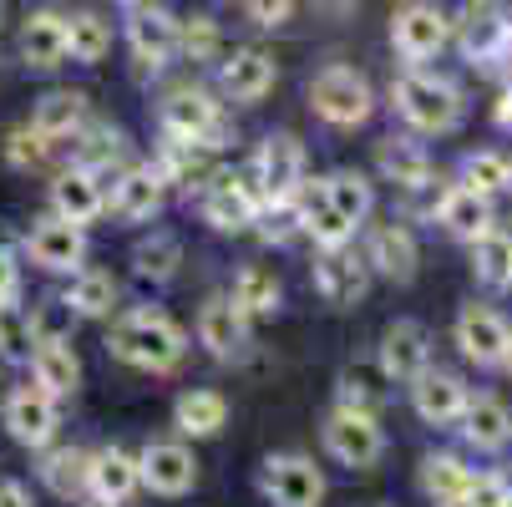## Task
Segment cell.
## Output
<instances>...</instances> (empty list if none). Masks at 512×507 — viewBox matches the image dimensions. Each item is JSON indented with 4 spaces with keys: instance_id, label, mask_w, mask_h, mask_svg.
I'll return each mask as SVG.
<instances>
[{
    "instance_id": "18",
    "label": "cell",
    "mask_w": 512,
    "mask_h": 507,
    "mask_svg": "<svg viewBox=\"0 0 512 507\" xmlns=\"http://www.w3.org/2000/svg\"><path fill=\"white\" fill-rule=\"evenodd\" d=\"M274 82H279V66H274V56L264 46H239L224 66H218V87H224V97L244 102V107L264 102L274 92Z\"/></svg>"
},
{
    "instance_id": "35",
    "label": "cell",
    "mask_w": 512,
    "mask_h": 507,
    "mask_svg": "<svg viewBox=\"0 0 512 507\" xmlns=\"http://www.w3.org/2000/svg\"><path fill=\"white\" fill-rule=\"evenodd\" d=\"M472 482H477V472L462 457H452V452H431L421 462V492L431 502H467Z\"/></svg>"
},
{
    "instance_id": "59",
    "label": "cell",
    "mask_w": 512,
    "mask_h": 507,
    "mask_svg": "<svg viewBox=\"0 0 512 507\" xmlns=\"http://www.w3.org/2000/svg\"><path fill=\"white\" fill-rule=\"evenodd\" d=\"M507 371H512V345H507Z\"/></svg>"
},
{
    "instance_id": "30",
    "label": "cell",
    "mask_w": 512,
    "mask_h": 507,
    "mask_svg": "<svg viewBox=\"0 0 512 507\" xmlns=\"http://www.w3.org/2000/svg\"><path fill=\"white\" fill-rule=\"evenodd\" d=\"M36 472H41L46 492L61 497V502L92 492V452H82V447H51Z\"/></svg>"
},
{
    "instance_id": "8",
    "label": "cell",
    "mask_w": 512,
    "mask_h": 507,
    "mask_svg": "<svg viewBox=\"0 0 512 507\" xmlns=\"http://www.w3.org/2000/svg\"><path fill=\"white\" fill-rule=\"evenodd\" d=\"M259 487L269 497V507H320L325 502V472L315 467V457L305 452H279L264 462L259 472Z\"/></svg>"
},
{
    "instance_id": "22",
    "label": "cell",
    "mask_w": 512,
    "mask_h": 507,
    "mask_svg": "<svg viewBox=\"0 0 512 507\" xmlns=\"http://www.w3.org/2000/svg\"><path fill=\"white\" fill-rule=\"evenodd\" d=\"M66 56H71V16H61L51 6L31 11L21 26V61L31 71H56Z\"/></svg>"
},
{
    "instance_id": "36",
    "label": "cell",
    "mask_w": 512,
    "mask_h": 507,
    "mask_svg": "<svg viewBox=\"0 0 512 507\" xmlns=\"http://www.w3.org/2000/svg\"><path fill=\"white\" fill-rule=\"evenodd\" d=\"M320 193L335 203V213H340V219L345 224H365V219H371V208H376V188L371 183H365L355 168H335L325 183H320Z\"/></svg>"
},
{
    "instance_id": "50",
    "label": "cell",
    "mask_w": 512,
    "mask_h": 507,
    "mask_svg": "<svg viewBox=\"0 0 512 507\" xmlns=\"http://www.w3.org/2000/svg\"><path fill=\"white\" fill-rule=\"evenodd\" d=\"M467 507H512V482L502 472H477V482L467 492Z\"/></svg>"
},
{
    "instance_id": "7",
    "label": "cell",
    "mask_w": 512,
    "mask_h": 507,
    "mask_svg": "<svg viewBox=\"0 0 512 507\" xmlns=\"http://www.w3.org/2000/svg\"><path fill=\"white\" fill-rule=\"evenodd\" d=\"M259 178H244V173H218L208 188H203V224L218 229V234H244L259 224L264 213V188H254Z\"/></svg>"
},
{
    "instance_id": "29",
    "label": "cell",
    "mask_w": 512,
    "mask_h": 507,
    "mask_svg": "<svg viewBox=\"0 0 512 507\" xmlns=\"http://www.w3.org/2000/svg\"><path fill=\"white\" fill-rule=\"evenodd\" d=\"M173 426H178V437L208 442V437H218V431L229 426V401L218 391H183L173 401Z\"/></svg>"
},
{
    "instance_id": "55",
    "label": "cell",
    "mask_w": 512,
    "mask_h": 507,
    "mask_svg": "<svg viewBox=\"0 0 512 507\" xmlns=\"http://www.w3.org/2000/svg\"><path fill=\"white\" fill-rule=\"evenodd\" d=\"M431 507H467V502H431Z\"/></svg>"
},
{
    "instance_id": "2",
    "label": "cell",
    "mask_w": 512,
    "mask_h": 507,
    "mask_svg": "<svg viewBox=\"0 0 512 507\" xmlns=\"http://www.w3.org/2000/svg\"><path fill=\"white\" fill-rule=\"evenodd\" d=\"M391 102H396L401 122L411 132H426V137L431 132H452L462 122V92H457V82L436 77V71H426V66L401 71L396 87H391Z\"/></svg>"
},
{
    "instance_id": "56",
    "label": "cell",
    "mask_w": 512,
    "mask_h": 507,
    "mask_svg": "<svg viewBox=\"0 0 512 507\" xmlns=\"http://www.w3.org/2000/svg\"><path fill=\"white\" fill-rule=\"evenodd\" d=\"M117 6H127V11H132V6H142V0H117Z\"/></svg>"
},
{
    "instance_id": "28",
    "label": "cell",
    "mask_w": 512,
    "mask_h": 507,
    "mask_svg": "<svg viewBox=\"0 0 512 507\" xmlns=\"http://www.w3.org/2000/svg\"><path fill=\"white\" fill-rule=\"evenodd\" d=\"M31 376H36V386H46L56 401L77 396V386H82V360H77V350H71V340H41L36 355H31Z\"/></svg>"
},
{
    "instance_id": "43",
    "label": "cell",
    "mask_w": 512,
    "mask_h": 507,
    "mask_svg": "<svg viewBox=\"0 0 512 507\" xmlns=\"http://www.w3.org/2000/svg\"><path fill=\"white\" fill-rule=\"evenodd\" d=\"M259 234L269 244H289L305 234V198H279V203H264L259 213Z\"/></svg>"
},
{
    "instance_id": "20",
    "label": "cell",
    "mask_w": 512,
    "mask_h": 507,
    "mask_svg": "<svg viewBox=\"0 0 512 507\" xmlns=\"http://www.w3.org/2000/svg\"><path fill=\"white\" fill-rule=\"evenodd\" d=\"M137 462H142V487L158 497H183L198 482V462L183 442H148L137 452Z\"/></svg>"
},
{
    "instance_id": "48",
    "label": "cell",
    "mask_w": 512,
    "mask_h": 507,
    "mask_svg": "<svg viewBox=\"0 0 512 507\" xmlns=\"http://www.w3.org/2000/svg\"><path fill=\"white\" fill-rule=\"evenodd\" d=\"M51 148H56V142H51V137H41V132L26 122V127H16V132L6 137V163H11V168H36Z\"/></svg>"
},
{
    "instance_id": "10",
    "label": "cell",
    "mask_w": 512,
    "mask_h": 507,
    "mask_svg": "<svg viewBox=\"0 0 512 507\" xmlns=\"http://www.w3.org/2000/svg\"><path fill=\"white\" fill-rule=\"evenodd\" d=\"M127 51H132L137 66H148V71L168 66L183 51V21L173 11L142 0V6H132V16H127Z\"/></svg>"
},
{
    "instance_id": "54",
    "label": "cell",
    "mask_w": 512,
    "mask_h": 507,
    "mask_svg": "<svg viewBox=\"0 0 512 507\" xmlns=\"http://www.w3.org/2000/svg\"><path fill=\"white\" fill-rule=\"evenodd\" d=\"M492 122H497L502 132H512V87L497 97V107H492Z\"/></svg>"
},
{
    "instance_id": "37",
    "label": "cell",
    "mask_w": 512,
    "mask_h": 507,
    "mask_svg": "<svg viewBox=\"0 0 512 507\" xmlns=\"http://www.w3.org/2000/svg\"><path fill=\"white\" fill-rule=\"evenodd\" d=\"M66 300H71V310H77L82 320H102L117 305V284H112L107 269H77V274H71Z\"/></svg>"
},
{
    "instance_id": "58",
    "label": "cell",
    "mask_w": 512,
    "mask_h": 507,
    "mask_svg": "<svg viewBox=\"0 0 512 507\" xmlns=\"http://www.w3.org/2000/svg\"><path fill=\"white\" fill-rule=\"evenodd\" d=\"M360 507H386V502H360Z\"/></svg>"
},
{
    "instance_id": "16",
    "label": "cell",
    "mask_w": 512,
    "mask_h": 507,
    "mask_svg": "<svg viewBox=\"0 0 512 507\" xmlns=\"http://www.w3.org/2000/svg\"><path fill=\"white\" fill-rule=\"evenodd\" d=\"M371 259H355L350 254V244L345 249H320V259H315V289L325 295V305H335V310H350L355 300H365V289H371Z\"/></svg>"
},
{
    "instance_id": "14",
    "label": "cell",
    "mask_w": 512,
    "mask_h": 507,
    "mask_svg": "<svg viewBox=\"0 0 512 507\" xmlns=\"http://www.w3.org/2000/svg\"><path fill=\"white\" fill-rule=\"evenodd\" d=\"M249 310L234 300V295H213L203 300L198 310V345L213 355V360H239L249 350Z\"/></svg>"
},
{
    "instance_id": "44",
    "label": "cell",
    "mask_w": 512,
    "mask_h": 507,
    "mask_svg": "<svg viewBox=\"0 0 512 507\" xmlns=\"http://www.w3.org/2000/svg\"><path fill=\"white\" fill-rule=\"evenodd\" d=\"M122 153H127V137H122L117 127H92V132L82 137V148H77V163L107 178L112 163H122Z\"/></svg>"
},
{
    "instance_id": "17",
    "label": "cell",
    "mask_w": 512,
    "mask_h": 507,
    "mask_svg": "<svg viewBox=\"0 0 512 507\" xmlns=\"http://www.w3.org/2000/svg\"><path fill=\"white\" fill-rule=\"evenodd\" d=\"M457 345L472 366H507V345H512V325L487 310V305H462L457 315Z\"/></svg>"
},
{
    "instance_id": "34",
    "label": "cell",
    "mask_w": 512,
    "mask_h": 507,
    "mask_svg": "<svg viewBox=\"0 0 512 507\" xmlns=\"http://www.w3.org/2000/svg\"><path fill=\"white\" fill-rule=\"evenodd\" d=\"M178 264H183V244L168 229H153V234H142L132 244V274L142 284H168L178 274Z\"/></svg>"
},
{
    "instance_id": "12",
    "label": "cell",
    "mask_w": 512,
    "mask_h": 507,
    "mask_svg": "<svg viewBox=\"0 0 512 507\" xmlns=\"http://www.w3.org/2000/svg\"><path fill=\"white\" fill-rule=\"evenodd\" d=\"M254 178H259L269 203L300 198V188H305V148H300V137H289V132L264 137L259 158H254Z\"/></svg>"
},
{
    "instance_id": "51",
    "label": "cell",
    "mask_w": 512,
    "mask_h": 507,
    "mask_svg": "<svg viewBox=\"0 0 512 507\" xmlns=\"http://www.w3.org/2000/svg\"><path fill=\"white\" fill-rule=\"evenodd\" d=\"M0 305H21V264L6 239H0Z\"/></svg>"
},
{
    "instance_id": "9",
    "label": "cell",
    "mask_w": 512,
    "mask_h": 507,
    "mask_svg": "<svg viewBox=\"0 0 512 507\" xmlns=\"http://www.w3.org/2000/svg\"><path fill=\"white\" fill-rule=\"evenodd\" d=\"M163 132H168V137H183V142H208V148H224L229 122H224V107H218L208 92L178 87V92H168V102H163Z\"/></svg>"
},
{
    "instance_id": "38",
    "label": "cell",
    "mask_w": 512,
    "mask_h": 507,
    "mask_svg": "<svg viewBox=\"0 0 512 507\" xmlns=\"http://www.w3.org/2000/svg\"><path fill=\"white\" fill-rule=\"evenodd\" d=\"M234 300H239V305L259 320V315H279L284 289H279L274 269H264V264H244V269L234 274Z\"/></svg>"
},
{
    "instance_id": "13",
    "label": "cell",
    "mask_w": 512,
    "mask_h": 507,
    "mask_svg": "<svg viewBox=\"0 0 512 507\" xmlns=\"http://www.w3.org/2000/svg\"><path fill=\"white\" fill-rule=\"evenodd\" d=\"M6 431L21 442V447H31V452H46L51 447V437H56V426H61V416H56V396L46 391V386H16L11 396H6Z\"/></svg>"
},
{
    "instance_id": "27",
    "label": "cell",
    "mask_w": 512,
    "mask_h": 507,
    "mask_svg": "<svg viewBox=\"0 0 512 507\" xmlns=\"http://www.w3.org/2000/svg\"><path fill=\"white\" fill-rule=\"evenodd\" d=\"M218 148L208 142H183V137H168V148L158 153V173L168 183H183V188H208L218 178Z\"/></svg>"
},
{
    "instance_id": "32",
    "label": "cell",
    "mask_w": 512,
    "mask_h": 507,
    "mask_svg": "<svg viewBox=\"0 0 512 507\" xmlns=\"http://www.w3.org/2000/svg\"><path fill=\"white\" fill-rule=\"evenodd\" d=\"M462 437L477 452H502L512 442V411L497 396H472L467 401V416H462Z\"/></svg>"
},
{
    "instance_id": "25",
    "label": "cell",
    "mask_w": 512,
    "mask_h": 507,
    "mask_svg": "<svg viewBox=\"0 0 512 507\" xmlns=\"http://www.w3.org/2000/svg\"><path fill=\"white\" fill-rule=\"evenodd\" d=\"M365 259H371L376 274L396 279V284H411L416 279V264H421V249L411 239L406 224H376L371 239H365Z\"/></svg>"
},
{
    "instance_id": "6",
    "label": "cell",
    "mask_w": 512,
    "mask_h": 507,
    "mask_svg": "<svg viewBox=\"0 0 512 507\" xmlns=\"http://www.w3.org/2000/svg\"><path fill=\"white\" fill-rule=\"evenodd\" d=\"M310 107L330 127H360L365 117L376 112V92H371V82H365L355 66H325L320 77L310 82Z\"/></svg>"
},
{
    "instance_id": "24",
    "label": "cell",
    "mask_w": 512,
    "mask_h": 507,
    "mask_svg": "<svg viewBox=\"0 0 512 507\" xmlns=\"http://www.w3.org/2000/svg\"><path fill=\"white\" fill-rule=\"evenodd\" d=\"M436 219H442V229H447L452 239H462V244H477V239H487V234L497 229V219H492V198L477 193V188H467V183L447 188L442 208H436Z\"/></svg>"
},
{
    "instance_id": "33",
    "label": "cell",
    "mask_w": 512,
    "mask_h": 507,
    "mask_svg": "<svg viewBox=\"0 0 512 507\" xmlns=\"http://www.w3.org/2000/svg\"><path fill=\"white\" fill-rule=\"evenodd\" d=\"M82 122H87V97H82V92H71V87L46 92V97L31 107V127H36L41 137H51V142L77 137V132H82Z\"/></svg>"
},
{
    "instance_id": "39",
    "label": "cell",
    "mask_w": 512,
    "mask_h": 507,
    "mask_svg": "<svg viewBox=\"0 0 512 507\" xmlns=\"http://www.w3.org/2000/svg\"><path fill=\"white\" fill-rule=\"evenodd\" d=\"M305 234L315 239V249H345L355 239V224H345L335 203L325 193H315V198H305Z\"/></svg>"
},
{
    "instance_id": "5",
    "label": "cell",
    "mask_w": 512,
    "mask_h": 507,
    "mask_svg": "<svg viewBox=\"0 0 512 507\" xmlns=\"http://www.w3.org/2000/svg\"><path fill=\"white\" fill-rule=\"evenodd\" d=\"M457 46L472 66L512 61V11L502 0H467L457 16Z\"/></svg>"
},
{
    "instance_id": "60",
    "label": "cell",
    "mask_w": 512,
    "mask_h": 507,
    "mask_svg": "<svg viewBox=\"0 0 512 507\" xmlns=\"http://www.w3.org/2000/svg\"><path fill=\"white\" fill-rule=\"evenodd\" d=\"M0 21H6V0H0Z\"/></svg>"
},
{
    "instance_id": "11",
    "label": "cell",
    "mask_w": 512,
    "mask_h": 507,
    "mask_svg": "<svg viewBox=\"0 0 512 507\" xmlns=\"http://www.w3.org/2000/svg\"><path fill=\"white\" fill-rule=\"evenodd\" d=\"M26 254H31V264L46 269V274H77V269H87V264H82V259H87V229L71 224V219H61V213H51V219H41V224L26 234Z\"/></svg>"
},
{
    "instance_id": "4",
    "label": "cell",
    "mask_w": 512,
    "mask_h": 507,
    "mask_svg": "<svg viewBox=\"0 0 512 507\" xmlns=\"http://www.w3.org/2000/svg\"><path fill=\"white\" fill-rule=\"evenodd\" d=\"M457 21H447L442 6H431V0H406V6L391 16V46L406 66H426L447 51Z\"/></svg>"
},
{
    "instance_id": "3",
    "label": "cell",
    "mask_w": 512,
    "mask_h": 507,
    "mask_svg": "<svg viewBox=\"0 0 512 507\" xmlns=\"http://www.w3.org/2000/svg\"><path fill=\"white\" fill-rule=\"evenodd\" d=\"M320 442L325 452L350 467V472H365L386 457V431H381V416L376 411H350V406H335L320 426Z\"/></svg>"
},
{
    "instance_id": "49",
    "label": "cell",
    "mask_w": 512,
    "mask_h": 507,
    "mask_svg": "<svg viewBox=\"0 0 512 507\" xmlns=\"http://www.w3.org/2000/svg\"><path fill=\"white\" fill-rule=\"evenodd\" d=\"M381 401H386V396H381L371 381H365V376H355V371H350V376H340L335 406H350V411H376V416H381Z\"/></svg>"
},
{
    "instance_id": "41",
    "label": "cell",
    "mask_w": 512,
    "mask_h": 507,
    "mask_svg": "<svg viewBox=\"0 0 512 507\" xmlns=\"http://www.w3.org/2000/svg\"><path fill=\"white\" fill-rule=\"evenodd\" d=\"M36 355V325L21 315V305H0V360L6 366H31Z\"/></svg>"
},
{
    "instance_id": "61",
    "label": "cell",
    "mask_w": 512,
    "mask_h": 507,
    "mask_svg": "<svg viewBox=\"0 0 512 507\" xmlns=\"http://www.w3.org/2000/svg\"><path fill=\"white\" fill-rule=\"evenodd\" d=\"M507 188H512V183H507Z\"/></svg>"
},
{
    "instance_id": "19",
    "label": "cell",
    "mask_w": 512,
    "mask_h": 507,
    "mask_svg": "<svg viewBox=\"0 0 512 507\" xmlns=\"http://www.w3.org/2000/svg\"><path fill=\"white\" fill-rule=\"evenodd\" d=\"M51 213H61V219L71 224H97L102 213H107V188H102V173L82 168V163H71L66 173H56L51 183Z\"/></svg>"
},
{
    "instance_id": "40",
    "label": "cell",
    "mask_w": 512,
    "mask_h": 507,
    "mask_svg": "<svg viewBox=\"0 0 512 507\" xmlns=\"http://www.w3.org/2000/svg\"><path fill=\"white\" fill-rule=\"evenodd\" d=\"M472 274H477L482 284H492V289L512 284V234L492 229L487 239H477V244H472Z\"/></svg>"
},
{
    "instance_id": "26",
    "label": "cell",
    "mask_w": 512,
    "mask_h": 507,
    "mask_svg": "<svg viewBox=\"0 0 512 507\" xmlns=\"http://www.w3.org/2000/svg\"><path fill=\"white\" fill-rule=\"evenodd\" d=\"M137 487H142V462H137L132 452H122V447L92 452V497H97V502L122 507Z\"/></svg>"
},
{
    "instance_id": "57",
    "label": "cell",
    "mask_w": 512,
    "mask_h": 507,
    "mask_svg": "<svg viewBox=\"0 0 512 507\" xmlns=\"http://www.w3.org/2000/svg\"><path fill=\"white\" fill-rule=\"evenodd\" d=\"M87 507H112V502H97V497H92V502H87Z\"/></svg>"
},
{
    "instance_id": "1",
    "label": "cell",
    "mask_w": 512,
    "mask_h": 507,
    "mask_svg": "<svg viewBox=\"0 0 512 507\" xmlns=\"http://www.w3.org/2000/svg\"><path fill=\"white\" fill-rule=\"evenodd\" d=\"M112 355L132 371H148V376H163L173 371L178 360L188 355V335L178 320H168L163 310H127L117 325H112Z\"/></svg>"
},
{
    "instance_id": "46",
    "label": "cell",
    "mask_w": 512,
    "mask_h": 507,
    "mask_svg": "<svg viewBox=\"0 0 512 507\" xmlns=\"http://www.w3.org/2000/svg\"><path fill=\"white\" fill-rule=\"evenodd\" d=\"M77 310H71V300L66 295H56V300H41L36 310H31V325H36V345L41 340H71V330H77Z\"/></svg>"
},
{
    "instance_id": "47",
    "label": "cell",
    "mask_w": 512,
    "mask_h": 507,
    "mask_svg": "<svg viewBox=\"0 0 512 507\" xmlns=\"http://www.w3.org/2000/svg\"><path fill=\"white\" fill-rule=\"evenodd\" d=\"M218 46H224V36H218V21L213 16H188L183 21V51L188 61H218Z\"/></svg>"
},
{
    "instance_id": "45",
    "label": "cell",
    "mask_w": 512,
    "mask_h": 507,
    "mask_svg": "<svg viewBox=\"0 0 512 507\" xmlns=\"http://www.w3.org/2000/svg\"><path fill=\"white\" fill-rule=\"evenodd\" d=\"M462 183L492 198V193H502L512 183V163L502 153H467L462 158Z\"/></svg>"
},
{
    "instance_id": "15",
    "label": "cell",
    "mask_w": 512,
    "mask_h": 507,
    "mask_svg": "<svg viewBox=\"0 0 512 507\" xmlns=\"http://www.w3.org/2000/svg\"><path fill=\"white\" fill-rule=\"evenodd\" d=\"M381 376L391 381V386H416L426 371H431V340H426V325H416V320H396V325H386V335H381Z\"/></svg>"
},
{
    "instance_id": "23",
    "label": "cell",
    "mask_w": 512,
    "mask_h": 507,
    "mask_svg": "<svg viewBox=\"0 0 512 507\" xmlns=\"http://www.w3.org/2000/svg\"><path fill=\"white\" fill-rule=\"evenodd\" d=\"M163 173H158V163L153 168H122L117 178H112V193H107V208L117 213L122 224H148L153 213L163 208Z\"/></svg>"
},
{
    "instance_id": "21",
    "label": "cell",
    "mask_w": 512,
    "mask_h": 507,
    "mask_svg": "<svg viewBox=\"0 0 512 507\" xmlns=\"http://www.w3.org/2000/svg\"><path fill=\"white\" fill-rule=\"evenodd\" d=\"M467 401H472V391H467V381L452 376V371H426V376L411 386V406H416V416H421L426 426H462Z\"/></svg>"
},
{
    "instance_id": "52",
    "label": "cell",
    "mask_w": 512,
    "mask_h": 507,
    "mask_svg": "<svg viewBox=\"0 0 512 507\" xmlns=\"http://www.w3.org/2000/svg\"><path fill=\"white\" fill-rule=\"evenodd\" d=\"M244 11H249V21H254V26L274 31V26H284V21H289L295 0H244Z\"/></svg>"
},
{
    "instance_id": "42",
    "label": "cell",
    "mask_w": 512,
    "mask_h": 507,
    "mask_svg": "<svg viewBox=\"0 0 512 507\" xmlns=\"http://www.w3.org/2000/svg\"><path fill=\"white\" fill-rule=\"evenodd\" d=\"M112 51V26L97 11H77L71 16V61L77 66H97Z\"/></svg>"
},
{
    "instance_id": "31",
    "label": "cell",
    "mask_w": 512,
    "mask_h": 507,
    "mask_svg": "<svg viewBox=\"0 0 512 507\" xmlns=\"http://www.w3.org/2000/svg\"><path fill=\"white\" fill-rule=\"evenodd\" d=\"M376 168H381V178L396 183L401 193L431 183V158H426L421 142H411V137H386L381 148H376Z\"/></svg>"
},
{
    "instance_id": "53",
    "label": "cell",
    "mask_w": 512,
    "mask_h": 507,
    "mask_svg": "<svg viewBox=\"0 0 512 507\" xmlns=\"http://www.w3.org/2000/svg\"><path fill=\"white\" fill-rule=\"evenodd\" d=\"M0 507H31L26 482H16V477H0Z\"/></svg>"
}]
</instances>
